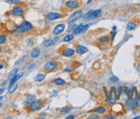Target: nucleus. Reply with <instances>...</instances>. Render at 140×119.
<instances>
[{
	"label": "nucleus",
	"instance_id": "f257e3e1",
	"mask_svg": "<svg viewBox=\"0 0 140 119\" xmlns=\"http://www.w3.org/2000/svg\"><path fill=\"white\" fill-rule=\"evenodd\" d=\"M33 25L28 21H23L20 25L16 26V30L15 31L16 34H22V33H26V32H29L33 30Z\"/></svg>",
	"mask_w": 140,
	"mask_h": 119
},
{
	"label": "nucleus",
	"instance_id": "f03ea898",
	"mask_svg": "<svg viewBox=\"0 0 140 119\" xmlns=\"http://www.w3.org/2000/svg\"><path fill=\"white\" fill-rule=\"evenodd\" d=\"M101 16H102V11L101 10H91L85 16H83V18L85 21H93L97 18H100Z\"/></svg>",
	"mask_w": 140,
	"mask_h": 119
},
{
	"label": "nucleus",
	"instance_id": "7ed1b4c3",
	"mask_svg": "<svg viewBox=\"0 0 140 119\" xmlns=\"http://www.w3.org/2000/svg\"><path fill=\"white\" fill-rule=\"evenodd\" d=\"M44 104H45V103L42 100H34L32 103H30L28 105L27 109L28 110V111L34 112V111H38L40 110H41L44 107Z\"/></svg>",
	"mask_w": 140,
	"mask_h": 119
},
{
	"label": "nucleus",
	"instance_id": "20e7f679",
	"mask_svg": "<svg viewBox=\"0 0 140 119\" xmlns=\"http://www.w3.org/2000/svg\"><path fill=\"white\" fill-rule=\"evenodd\" d=\"M59 68V62L56 60H49L44 65L43 71L46 73H51Z\"/></svg>",
	"mask_w": 140,
	"mask_h": 119
},
{
	"label": "nucleus",
	"instance_id": "39448f33",
	"mask_svg": "<svg viewBox=\"0 0 140 119\" xmlns=\"http://www.w3.org/2000/svg\"><path fill=\"white\" fill-rule=\"evenodd\" d=\"M12 16H16V17H20L22 16L25 13V9L22 5H16L15 7H13V9L10 11Z\"/></svg>",
	"mask_w": 140,
	"mask_h": 119
},
{
	"label": "nucleus",
	"instance_id": "423d86ee",
	"mask_svg": "<svg viewBox=\"0 0 140 119\" xmlns=\"http://www.w3.org/2000/svg\"><path fill=\"white\" fill-rule=\"evenodd\" d=\"M89 26H90L89 24H85V23L79 24V25L76 26V28L74 29V30L72 31V34L74 35V36L83 34V33H84V32L87 31V30L89 29Z\"/></svg>",
	"mask_w": 140,
	"mask_h": 119
},
{
	"label": "nucleus",
	"instance_id": "0eeeda50",
	"mask_svg": "<svg viewBox=\"0 0 140 119\" xmlns=\"http://www.w3.org/2000/svg\"><path fill=\"white\" fill-rule=\"evenodd\" d=\"M80 3L77 0H68L65 2V7L69 10H77L80 7Z\"/></svg>",
	"mask_w": 140,
	"mask_h": 119
},
{
	"label": "nucleus",
	"instance_id": "6e6552de",
	"mask_svg": "<svg viewBox=\"0 0 140 119\" xmlns=\"http://www.w3.org/2000/svg\"><path fill=\"white\" fill-rule=\"evenodd\" d=\"M83 16V10H77L73 14H71L70 16V17L68 18V22H74L77 20H79L80 18H82Z\"/></svg>",
	"mask_w": 140,
	"mask_h": 119
},
{
	"label": "nucleus",
	"instance_id": "1a4fd4ad",
	"mask_svg": "<svg viewBox=\"0 0 140 119\" xmlns=\"http://www.w3.org/2000/svg\"><path fill=\"white\" fill-rule=\"evenodd\" d=\"M65 30V23H59L55 26V28L53 29V34L54 36H59V35L62 34Z\"/></svg>",
	"mask_w": 140,
	"mask_h": 119
},
{
	"label": "nucleus",
	"instance_id": "9d476101",
	"mask_svg": "<svg viewBox=\"0 0 140 119\" xmlns=\"http://www.w3.org/2000/svg\"><path fill=\"white\" fill-rule=\"evenodd\" d=\"M75 53H76L75 50L73 49V48H65L61 52L62 55L66 58H71L72 56H74L75 55Z\"/></svg>",
	"mask_w": 140,
	"mask_h": 119
},
{
	"label": "nucleus",
	"instance_id": "9b49d317",
	"mask_svg": "<svg viewBox=\"0 0 140 119\" xmlns=\"http://www.w3.org/2000/svg\"><path fill=\"white\" fill-rule=\"evenodd\" d=\"M97 42H99V44L100 45H101V46H107L109 43H110V42H111V39H110V37H109V36H101V37L99 38L98 39V41Z\"/></svg>",
	"mask_w": 140,
	"mask_h": 119
},
{
	"label": "nucleus",
	"instance_id": "f8f14e48",
	"mask_svg": "<svg viewBox=\"0 0 140 119\" xmlns=\"http://www.w3.org/2000/svg\"><path fill=\"white\" fill-rule=\"evenodd\" d=\"M62 16L60 13H58V12H50V13H48L47 15V20H49V21H55V20L57 19H59V18H61Z\"/></svg>",
	"mask_w": 140,
	"mask_h": 119
},
{
	"label": "nucleus",
	"instance_id": "ddd939ff",
	"mask_svg": "<svg viewBox=\"0 0 140 119\" xmlns=\"http://www.w3.org/2000/svg\"><path fill=\"white\" fill-rule=\"evenodd\" d=\"M75 51L77 52L78 54H85V53H87L88 52V48L83 45H77L76 46Z\"/></svg>",
	"mask_w": 140,
	"mask_h": 119
},
{
	"label": "nucleus",
	"instance_id": "4468645a",
	"mask_svg": "<svg viewBox=\"0 0 140 119\" xmlns=\"http://www.w3.org/2000/svg\"><path fill=\"white\" fill-rule=\"evenodd\" d=\"M94 112L96 114H99V115H103V114H105L107 112V107L103 106V105H101V106L95 108L94 110Z\"/></svg>",
	"mask_w": 140,
	"mask_h": 119
},
{
	"label": "nucleus",
	"instance_id": "2eb2a0df",
	"mask_svg": "<svg viewBox=\"0 0 140 119\" xmlns=\"http://www.w3.org/2000/svg\"><path fill=\"white\" fill-rule=\"evenodd\" d=\"M23 75H24V73H20V74H16L15 77H13L11 79H10V84H9V86H11L12 85H14V84L17 81L18 79H21V78H22Z\"/></svg>",
	"mask_w": 140,
	"mask_h": 119
},
{
	"label": "nucleus",
	"instance_id": "dca6fc26",
	"mask_svg": "<svg viewBox=\"0 0 140 119\" xmlns=\"http://www.w3.org/2000/svg\"><path fill=\"white\" fill-rule=\"evenodd\" d=\"M137 23L134 22V21H131V22H129L128 23H127V26H126V29H127V30H129V31H132V30H135L137 28Z\"/></svg>",
	"mask_w": 140,
	"mask_h": 119
},
{
	"label": "nucleus",
	"instance_id": "f3484780",
	"mask_svg": "<svg viewBox=\"0 0 140 119\" xmlns=\"http://www.w3.org/2000/svg\"><path fill=\"white\" fill-rule=\"evenodd\" d=\"M40 53V48H34V49H33L31 52H30V56H31V58H33V59H34V58L39 57Z\"/></svg>",
	"mask_w": 140,
	"mask_h": 119
},
{
	"label": "nucleus",
	"instance_id": "a211bd4d",
	"mask_svg": "<svg viewBox=\"0 0 140 119\" xmlns=\"http://www.w3.org/2000/svg\"><path fill=\"white\" fill-rule=\"evenodd\" d=\"M34 100H35V96L34 95H29L28 96V97H26L25 99H24V104L25 105H28L30 103H32V102L34 101Z\"/></svg>",
	"mask_w": 140,
	"mask_h": 119
},
{
	"label": "nucleus",
	"instance_id": "6ab92c4d",
	"mask_svg": "<svg viewBox=\"0 0 140 119\" xmlns=\"http://www.w3.org/2000/svg\"><path fill=\"white\" fill-rule=\"evenodd\" d=\"M53 83L55 84L56 85H58V86H62V85H65L66 82L63 79H61V78H57V79L53 80Z\"/></svg>",
	"mask_w": 140,
	"mask_h": 119
},
{
	"label": "nucleus",
	"instance_id": "aec40b11",
	"mask_svg": "<svg viewBox=\"0 0 140 119\" xmlns=\"http://www.w3.org/2000/svg\"><path fill=\"white\" fill-rule=\"evenodd\" d=\"M46 79V75L44 74H38L34 78L35 82H42Z\"/></svg>",
	"mask_w": 140,
	"mask_h": 119
},
{
	"label": "nucleus",
	"instance_id": "412c9836",
	"mask_svg": "<svg viewBox=\"0 0 140 119\" xmlns=\"http://www.w3.org/2000/svg\"><path fill=\"white\" fill-rule=\"evenodd\" d=\"M53 39H47L46 40V41H44L43 42H42V46H43L44 48H48V47H50V46H52L53 44Z\"/></svg>",
	"mask_w": 140,
	"mask_h": 119
},
{
	"label": "nucleus",
	"instance_id": "4be33fe9",
	"mask_svg": "<svg viewBox=\"0 0 140 119\" xmlns=\"http://www.w3.org/2000/svg\"><path fill=\"white\" fill-rule=\"evenodd\" d=\"M74 40V35L73 34H68L63 38V41L65 42H70Z\"/></svg>",
	"mask_w": 140,
	"mask_h": 119
},
{
	"label": "nucleus",
	"instance_id": "5701e85b",
	"mask_svg": "<svg viewBox=\"0 0 140 119\" xmlns=\"http://www.w3.org/2000/svg\"><path fill=\"white\" fill-rule=\"evenodd\" d=\"M17 73H18V69L17 68H14V69H12L11 71L9 73V74H8V79H11L13 77H15V76L17 74Z\"/></svg>",
	"mask_w": 140,
	"mask_h": 119
},
{
	"label": "nucleus",
	"instance_id": "b1692460",
	"mask_svg": "<svg viewBox=\"0 0 140 119\" xmlns=\"http://www.w3.org/2000/svg\"><path fill=\"white\" fill-rule=\"evenodd\" d=\"M71 111V108L70 107H64L62 108V109H60V111H59V112H60V114H62V115H66V114H68Z\"/></svg>",
	"mask_w": 140,
	"mask_h": 119
},
{
	"label": "nucleus",
	"instance_id": "393cba45",
	"mask_svg": "<svg viewBox=\"0 0 140 119\" xmlns=\"http://www.w3.org/2000/svg\"><path fill=\"white\" fill-rule=\"evenodd\" d=\"M17 87H18V85L16 83H15L14 85H12L11 86H9V88H8L9 92H10V93H13V92L17 89Z\"/></svg>",
	"mask_w": 140,
	"mask_h": 119
},
{
	"label": "nucleus",
	"instance_id": "a878e982",
	"mask_svg": "<svg viewBox=\"0 0 140 119\" xmlns=\"http://www.w3.org/2000/svg\"><path fill=\"white\" fill-rule=\"evenodd\" d=\"M106 102L107 104H113L116 103V98H115L114 97H112V96H110V98L107 99Z\"/></svg>",
	"mask_w": 140,
	"mask_h": 119
},
{
	"label": "nucleus",
	"instance_id": "bb28decb",
	"mask_svg": "<svg viewBox=\"0 0 140 119\" xmlns=\"http://www.w3.org/2000/svg\"><path fill=\"white\" fill-rule=\"evenodd\" d=\"M76 24L74 23V22H70V25H69V28H68L67 31L68 32H71V31H73L74 30V29L76 28Z\"/></svg>",
	"mask_w": 140,
	"mask_h": 119
},
{
	"label": "nucleus",
	"instance_id": "cd10ccee",
	"mask_svg": "<svg viewBox=\"0 0 140 119\" xmlns=\"http://www.w3.org/2000/svg\"><path fill=\"white\" fill-rule=\"evenodd\" d=\"M88 118L89 119H99L100 118V117H99L98 115H97L96 113H92V114H89V116H88Z\"/></svg>",
	"mask_w": 140,
	"mask_h": 119
},
{
	"label": "nucleus",
	"instance_id": "c85d7f7f",
	"mask_svg": "<svg viewBox=\"0 0 140 119\" xmlns=\"http://www.w3.org/2000/svg\"><path fill=\"white\" fill-rule=\"evenodd\" d=\"M5 2H8L11 4H17L21 2V0H4Z\"/></svg>",
	"mask_w": 140,
	"mask_h": 119
},
{
	"label": "nucleus",
	"instance_id": "c756f323",
	"mask_svg": "<svg viewBox=\"0 0 140 119\" xmlns=\"http://www.w3.org/2000/svg\"><path fill=\"white\" fill-rule=\"evenodd\" d=\"M6 42V36L1 35L0 36V45H3Z\"/></svg>",
	"mask_w": 140,
	"mask_h": 119
},
{
	"label": "nucleus",
	"instance_id": "7c9ffc66",
	"mask_svg": "<svg viewBox=\"0 0 140 119\" xmlns=\"http://www.w3.org/2000/svg\"><path fill=\"white\" fill-rule=\"evenodd\" d=\"M116 31L115 30H113V32H111V42H113V41H114V38H115V36H116Z\"/></svg>",
	"mask_w": 140,
	"mask_h": 119
},
{
	"label": "nucleus",
	"instance_id": "2f4dec72",
	"mask_svg": "<svg viewBox=\"0 0 140 119\" xmlns=\"http://www.w3.org/2000/svg\"><path fill=\"white\" fill-rule=\"evenodd\" d=\"M27 44L29 45V46L34 45V41H33V39H28L27 40Z\"/></svg>",
	"mask_w": 140,
	"mask_h": 119
},
{
	"label": "nucleus",
	"instance_id": "473e14b6",
	"mask_svg": "<svg viewBox=\"0 0 140 119\" xmlns=\"http://www.w3.org/2000/svg\"><path fill=\"white\" fill-rule=\"evenodd\" d=\"M35 66H36V64L35 63H33V64H30V65L29 66H28V69H29V70H31V69H33V68H34V67H35Z\"/></svg>",
	"mask_w": 140,
	"mask_h": 119
},
{
	"label": "nucleus",
	"instance_id": "72a5a7b5",
	"mask_svg": "<svg viewBox=\"0 0 140 119\" xmlns=\"http://www.w3.org/2000/svg\"><path fill=\"white\" fill-rule=\"evenodd\" d=\"M104 118L105 119H113L114 117H113V116H111V115H107L106 117H104Z\"/></svg>",
	"mask_w": 140,
	"mask_h": 119
},
{
	"label": "nucleus",
	"instance_id": "f704fd0d",
	"mask_svg": "<svg viewBox=\"0 0 140 119\" xmlns=\"http://www.w3.org/2000/svg\"><path fill=\"white\" fill-rule=\"evenodd\" d=\"M135 105H136V107L140 108V99L138 100V101H137L136 103H135Z\"/></svg>",
	"mask_w": 140,
	"mask_h": 119
},
{
	"label": "nucleus",
	"instance_id": "c9c22d12",
	"mask_svg": "<svg viewBox=\"0 0 140 119\" xmlns=\"http://www.w3.org/2000/svg\"><path fill=\"white\" fill-rule=\"evenodd\" d=\"M112 80H113V81L117 82V81H119V79L117 77H115V76H113V77H112Z\"/></svg>",
	"mask_w": 140,
	"mask_h": 119
},
{
	"label": "nucleus",
	"instance_id": "e433bc0d",
	"mask_svg": "<svg viewBox=\"0 0 140 119\" xmlns=\"http://www.w3.org/2000/svg\"><path fill=\"white\" fill-rule=\"evenodd\" d=\"M66 119H73V118H75V117L73 115H70V116H68V117H65Z\"/></svg>",
	"mask_w": 140,
	"mask_h": 119
},
{
	"label": "nucleus",
	"instance_id": "4c0bfd02",
	"mask_svg": "<svg viewBox=\"0 0 140 119\" xmlns=\"http://www.w3.org/2000/svg\"><path fill=\"white\" fill-rule=\"evenodd\" d=\"M4 91H5V88H4V87L1 88V89H0V95H1V94H2V93H4Z\"/></svg>",
	"mask_w": 140,
	"mask_h": 119
},
{
	"label": "nucleus",
	"instance_id": "58836bf2",
	"mask_svg": "<svg viewBox=\"0 0 140 119\" xmlns=\"http://www.w3.org/2000/svg\"><path fill=\"white\" fill-rule=\"evenodd\" d=\"M137 71L139 72V73H140V64L138 66V67H137Z\"/></svg>",
	"mask_w": 140,
	"mask_h": 119
},
{
	"label": "nucleus",
	"instance_id": "ea45409f",
	"mask_svg": "<svg viewBox=\"0 0 140 119\" xmlns=\"http://www.w3.org/2000/svg\"><path fill=\"white\" fill-rule=\"evenodd\" d=\"M4 68V65L3 64H0V69H3Z\"/></svg>",
	"mask_w": 140,
	"mask_h": 119
},
{
	"label": "nucleus",
	"instance_id": "a19ab883",
	"mask_svg": "<svg viewBox=\"0 0 140 119\" xmlns=\"http://www.w3.org/2000/svg\"><path fill=\"white\" fill-rule=\"evenodd\" d=\"M134 119H140V116H137V117H134Z\"/></svg>",
	"mask_w": 140,
	"mask_h": 119
},
{
	"label": "nucleus",
	"instance_id": "79ce46f5",
	"mask_svg": "<svg viewBox=\"0 0 140 119\" xmlns=\"http://www.w3.org/2000/svg\"><path fill=\"white\" fill-rule=\"evenodd\" d=\"M92 1H93V0H87V4H90Z\"/></svg>",
	"mask_w": 140,
	"mask_h": 119
},
{
	"label": "nucleus",
	"instance_id": "37998d69",
	"mask_svg": "<svg viewBox=\"0 0 140 119\" xmlns=\"http://www.w3.org/2000/svg\"><path fill=\"white\" fill-rule=\"evenodd\" d=\"M113 30H116V26H113Z\"/></svg>",
	"mask_w": 140,
	"mask_h": 119
},
{
	"label": "nucleus",
	"instance_id": "c03bdc74",
	"mask_svg": "<svg viewBox=\"0 0 140 119\" xmlns=\"http://www.w3.org/2000/svg\"><path fill=\"white\" fill-rule=\"evenodd\" d=\"M6 85V82L4 81V83H3V84H2V85Z\"/></svg>",
	"mask_w": 140,
	"mask_h": 119
},
{
	"label": "nucleus",
	"instance_id": "a18cd8bd",
	"mask_svg": "<svg viewBox=\"0 0 140 119\" xmlns=\"http://www.w3.org/2000/svg\"><path fill=\"white\" fill-rule=\"evenodd\" d=\"M3 98H4V97H0V101H1V100H2Z\"/></svg>",
	"mask_w": 140,
	"mask_h": 119
},
{
	"label": "nucleus",
	"instance_id": "49530a36",
	"mask_svg": "<svg viewBox=\"0 0 140 119\" xmlns=\"http://www.w3.org/2000/svg\"><path fill=\"white\" fill-rule=\"evenodd\" d=\"M2 52V48H1V47H0V53Z\"/></svg>",
	"mask_w": 140,
	"mask_h": 119
},
{
	"label": "nucleus",
	"instance_id": "de8ad7c7",
	"mask_svg": "<svg viewBox=\"0 0 140 119\" xmlns=\"http://www.w3.org/2000/svg\"><path fill=\"white\" fill-rule=\"evenodd\" d=\"M1 106H2V104H0V107H1Z\"/></svg>",
	"mask_w": 140,
	"mask_h": 119
},
{
	"label": "nucleus",
	"instance_id": "09e8293b",
	"mask_svg": "<svg viewBox=\"0 0 140 119\" xmlns=\"http://www.w3.org/2000/svg\"><path fill=\"white\" fill-rule=\"evenodd\" d=\"M139 55H140V49H139Z\"/></svg>",
	"mask_w": 140,
	"mask_h": 119
}]
</instances>
